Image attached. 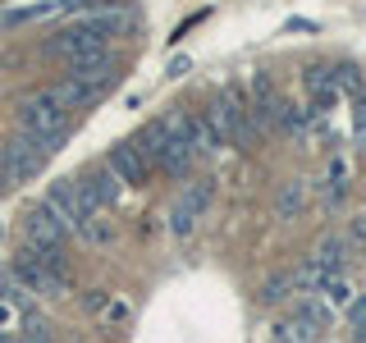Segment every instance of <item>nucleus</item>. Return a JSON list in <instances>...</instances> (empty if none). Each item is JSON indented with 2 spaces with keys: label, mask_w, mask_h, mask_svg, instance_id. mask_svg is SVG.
<instances>
[{
  "label": "nucleus",
  "mask_w": 366,
  "mask_h": 343,
  "mask_svg": "<svg viewBox=\"0 0 366 343\" xmlns=\"http://www.w3.org/2000/svg\"><path fill=\"white\" fill-rule=\"evenodd\" d=\"M352 124L366 129V91H362V96H352Z\"/></svg>",
  "instance_id": "24"
},
{
  "label": "nucleus",
  "mask_w": 366,
  "mask_h": 343,
  "mask_svg": "<svg viewBox=\"0 0 366 343\" xmlns=\"http://www.w3.org/2000/svg\"><path fill=\"white\" fill-rule=\"evenodd\" d=\"M274 211H280V220H297V215L307 211V183H302V179L284 183V192H280V202H274Z\"/></svg>",
  "instance_id": "14"
},
{
  "label": "nucleus",
  "mask_w": 366,
  "mask_h": 343,
  "mask_svg": "<svg viewBox=\"0 0 366 343\" xmlns=\"http://www.w3.org/2000/svg\"><path fill=\"white\" fill-rule=\"evenodd\" d=\"M206 124H211V133L220 137V146H252L261 137L252 101H247V91H238V87L220 91V96L206 106Z\"/></svg>",
  "instance_id": "1"
},
{
  "label": "nucleus",
  "mask_w": 366,
  "mask_h": 343,
  "mask_svg": "<svg viewBox=\"0 0 366 343\" xmlns=\"http://www.w3.org/2000/svg\"><path fill=\"white\" fill-rule=\"evenodd\" d=\"M19 325H23V312L9 297H0V329H19Z\"/></svg>",
  "instance_id": "22"
},
{
  "label": "nucleus",
  "mask_w": 366,
  "mask_h": 343,
  "mask_svg": "<svg viewBox=\"0 0 366 343\" xmlns=\"http://www.w3.org/2000/svg\"><path fill=\"white\" fill-rule=\"evenodd\" d=\"M74 188H78V197H83L87 215L110 211V206L124 197V183L114 179V169H110V165H92V169H83V174L74 179Z\"/></svg>",
  "instance_id": "6"
},
{
  "label": "nucleus",
  "mask_w": 366,
  "mask_h": 343,
  "mask_svg": "<svg viewBox=\"0 0 366 343\" xmlns=\"http://www.w3.org/2000/svg\"><path fill=\"white\" fill-rule=\"evenodd\" d=\"M348 238H339V234H330V238H320V247L312 252V257H307V261H312V266L320 270V274H325V279H330V274H339L343 270V261H348Z\"/></svg>",
  "instance_id": "12"
},
{
  "label": "nucleus",
  "mask_w": 366,
  "mask_h": 343,
  "mask_svg": "<svg viewBox=\"0 0 366 343\" xmlns=\"http://www.w3.org/2000/svg\"><path fill=\"white\" fill-rule=\"evenodd\" d=\"M106 302H110V289H87L83 293V312L87 316H101V312H106Z\"/></svg>",
  "instance_id": "21"
},
{
  "label": "nucleus",
  "mask_w": 366,
  "mask_h": 343,
  "mask_svg": "<svg viewBox=\"0 0 366 343\" xmlns=\"http://www.w3.org/2000/svg\"><path fill=\"white\" fill-rule=\"evenodd\" d=\"M343 188H348V165H343V160H335V165H330V174H325V202L335 206V202L343 197Z\"/></svg>",
  "instance_id": "18"
},
{
  "label": "nucleus",
  "mask_w": 366,
  "mask_h": 343,
  "mask_svg": "<svg viewBox=\"0 0 366 343\" xmlns=\"http://www.w3.org/2000/svg\"><path fill=\"white\" fill-rule=\"evenodd\" d=\"M64 238H69V229L51 215V206H46V202H37L28 215H23V247L55 252V247H64Z\"/></svg>",
  "instance_id": "9"
},
{
  "label": "nucleus",
  "mask_w": 366,
  "mask_h": 343,
  "mask_svg": "<svg viewBox=\"0 0 366 343\" xmlns=\"http://www.w3.org/2000/svg\"><path fill=\"white\" fill-rule=\"evenodd\" d=\"M69 9L64 0H37V5H23V9H9L5 19H0V28H19V23H32V19H46V14H60Z\"/></svg>",
  "instance_id": "13"
},
{
  "label": "nucleus",
  "mask_w": 366,
  "mask_h": 343,
  "mask_svg": "<svg viewBox=\"0 0 366 343\" xmlns=\"http://www.w3.org/2000/svg\"><path fill=\"white\" fill-rule=\"evenodd\" d=\"M19 133H32L37 142H46L51 151H60V142L69 137V106L55 91H37L19 106Z\"/></svg>",
  "instance_id": "3"
},
{
  "label": "nucleus",
  "mask_w": 366,
  "mask_h": 343,
  "mask_svg": "<svg viewBox=\"0 0 366 343\" xmlns=\"http://www.w3.org/2000/svg\"><path fill=\"white\" fill-rule=\"evenodd\" d=\"M106 165L114 169V179H119L124 188H147V183H152V174H156V169L147 165V156L137 151V142H119V146H110Z\"/></svg>",
  "instance_id": "11"
},
{
  "label": "nucleus",
  "mask_w": 366,
  "mask_h": 343,
  "mask_svg": "<svg viewBox=\"0 0 366 343\" xmlns=\"http://www.w3.org/2000/svg\"><path fill=\"white\" fill-rule=\"evenodd\" d=\"M46 206H51V215H55V220H60L74 238L83 234V224L92 220L87 206H83V197H78V188H74V179H55L51 188H46ZM97 215H101V211H97Z\"/></svg>",
  "instance_id": "8"
},
{
  "label": "nucleus",
  "mask_w": 366,
  "mask_h": 343,
  "mask_svg": "<svg viewBox=\"0 0 366 343\" xmlns=\"http://www.w3.org/2000/svg\"><path fill=\"white\" fill-rule=\"evenodd\" d=\"M46 156H51V146H46V142H37L32 133H14L5 146H0V183L32 179L46 165Z\"/></svg>",
  "instance_id": "4"
},
{
  "label": "nucleus",
  "mask_w": 366,
  "mask_h": 343,
  "mask_svg": "<svg viewBox=\"0 0 366 343\" xmlns=\"http://www.w3.org/2000/svg\"><path fill=\"white\" fill-rule=\"evenodd\" d=\"M215 197V188H211V179H197V183H188V188L174 197V206H169V234L174 238H188L192 229H197L206 220V206H211Z\"/></svg>",
  "instance_id": "5"
},
{
  "label": "nucleus",
  "mask_w": 366,
  "mask_h": 343,
  "mask_svg": "<svg viewBox=\"0 0 366 343\" xmlns=\"http://www.w3.org/2000/svg\"><path fill=\"white\" fill-rule=\"evenodd\" d=\"M335 87L348 91V96H362V91H366V74H362L357 64H339L335 69Z\"/></svg>",
  "instance_id": "17"
},
{
  "label": "nucleus",
  "mask_w": 366,
  "mask_h": 343,
  "mask_svg": "<svg viewBox=\"0 0 366 343\" xmlns=\"http://www.w3.org/2000/svg\"><path fill=\"white\" fill-rule=\"evenodd\" d=\"M19 343H60V339H55V325L46 316L28 312V316H23V325H19Z\"/></svg>",
  "instance_id": "16"
},
{
  "label": "nucleus",
  "mask_w": 366,
  "mask_h": 343,
  "mask_svg": "<svg viewBox=\"0 0 366 343\" xmlns=\"http://www.w3.org/2000/svg\"><path fill=\"white\" fill-rule=\"evenodd\" d=\"M64 78H78V83L106 91L114 78H119V60H114L110 46H101V51H87V55H74V60H64Z\"/></svg>",
  "instance_id": "7"
},
{
  "label": "nucleus",
  "mask_w": 366,
  "mask_h": 343,
  "mask_svg": "<svg viewBox=\"0 0 366 343\" xmlns=\"http://www.w3.org/2000/svg\"><path fill=\"white\" fill-rule=\"evenodd\" d=\"M289 297H297L293 270H280V274H270V279L261 284V302H266V307H274V302H289Z\"/></svg>",
  "instance_id": "15"
},
{
  "label": "nucleus",
  "mask_w": 366,
  "mask_h": 343,
  "mask_svg": "<svg viewBox=\"0 0 366 343\" xmlns=\"http://www.w3.org/2000/svg\"><path fill=\"white\" fill-rule=\"evenodd\" d=\"M316 293H320V297H325V302H335V307H339V302H352V289H348V284H343V279H339V274H330V279H325V284H320V289H316Z\"/></svg>",
  "instance_id": "19"
},
{
  "label": "nucleus",
  "mask_w": 366,
  "mask_h": 343,
  "mask_svg": "<svg viewBox=\"0 0 366 343\" xmlns=\"http://www.w3.org/2000/svg\"><path fill=\"white\" fill-rule=\"evenodd\" d=\"M133 142H137V151L147 156V165H152L156 174H169V179L188 174L192 160H197V156H192V146L183 142V133H174L165 119H152L142 133L133 137Z\"/></svg>",
  "instance_id": "2"
},
{
  "label": "nucleus",
  "mask_w": 366,
  "mask_h": 343,
  "mask_svg": "<svg viewBox=\"0 0 366 343\" xmlns=\"http://www.w3.org/2000/svg\"><path fill=\"white\" fill-rule=\"evenodd\" d=\"M348 325H352V334H357V339H366V293H357L348 302Z\"/></svg>",
  "instance_id": "20"
},
{
  "label": "nucleus",
  "mask_w": 366,
  "mask_h": 343,
  "mask_svg": "<svg viewBox=\"0 0 366 343\" xmlns=\"http://www.w3.org/2000/svg\"><path fill=\"white\" fill-rule=\"evenodd\" d=\"M320 325H325V302H302L293 316L280 320L274 343H320Z\"/></svg>",
  "instance_id": "10"
},
{
  "label": "nucleus",
  "mask_w": 366,
  "mask_h": 343,
  "mask_svg": "<svg viewBox=\"0 0 366 343\" xmlns=\"http://www.w3.org/2000/svg\"><path fill=\"white\" fill-rule=\"evenodd\" d=\"M101 320H106V325H124V320H129V302H106V312H101Z\"/></svg>",
  "instance_id": "23"
}]
</instances>
